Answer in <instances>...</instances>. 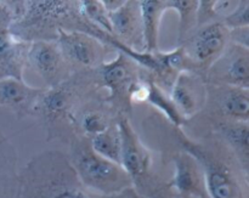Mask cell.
<instances>
[{"mask_svg":"<svg viewBox=\"0 0 249 198\" xmlns=\"http://www.w3.org/2000/svg\"><path fill=\"white\" fill-rule=\"evenodd\" d=\"M169 96L186 121L196 117L207 101V83L202 75L194 72H181L177 75Z\"/></svg>","mask_w":249,"mask_h":198,"instance_id":"cell-14","label":"cell"},{"mask_svg":"<svg viewBox=\"0 0 249 198\" xmlns=\"http://www.w3.org/2000/svg\"><path fill=\"white\" fill-rule=\"evenodd\" d=\"M101 90L96 70L74 72L60 84L44 88L33 117H36L45 129L46 140L70 144L75 138L74 116L85 102L101 96Z\"/></svg>","mask_w":249,"mask_h":198,"instance_id":"cell-3","label":"cell"},{"mask_svg":"<svg viewBox=\"0 0 249 198\" xmlns=\"http://www.w3.org/2000/svg\"><path fill=\"white\" fill-rule=\"evenodd\" d=\"M142 18L143 53L160 51V33L163 16L168 11L167 0H142L140 1Z\"/></svg>","mask_w":249,"mask_h":198,"instance_id":"cell-18","label":"cell"},{"mask_svg":"<svg viewBox=\"0 0 249 198\" xmlns=\"http://www.w3.org/2000/svg\"><path fill=\"white\" fill-rule=\"evenodd\" d=\"M224 122H249V89L207 84L206 105L186 126L198 133L191 139H198Z\"/></svg>","mask_w":249,"mask_h":198,"instance_id":"cell-6","label":"cell"},{"mask_svg":"<svg viewBox=\"0 0 249 198\" xmlns=\"http://www.w3.org/2000/svg\"><path fill=\"white\" fill-rule=\"evenodd\" d=\"M124 2V0H102V4H104L105 9L108 14L116 11L117 9L122 6V4Z\"/></svg>","mask_w":249,"mask_h":198,"instance_id":"cell-27","label":"cell"},{"mask_svg":"<svg viewBox=\"0 0 249 198\" xmlns=\"http://www.w3.org/2000/svg\"><path fill=\"white\" fill-rule=\"evenodd\" d=\"M14 22L6 1H0V80L6 78L23 79L27 54L31 43L21 41L10 32Z\"/></svg>","mask_w":249,"mask_h":198,"instance_id":"cell-11","label":"cell"},{"mask_svg":"<svg viewBox=\"0 0 249 198\" xmlns=\"http://www.w3.org/2000/svg\"><path fill=\"white\" fill-rule=\"evenodd\" d=\"M113 36L130 50L143 53L142 18L139 0H124L122 6L109 14Z\"/></svg>","mask_w":249,"mask_h":198,"instance_id":"cell-15","label":"cell"},{"mask_svg":"<svg viewBox=\"0 0 249 198\" xmlns=\"http://www.w3.org/2000/svg\"><path fill=\"white\" fill-rule=\"evenodd\" d=\"M55 41L73 72L97 70L108 61L107 56L117 53L94 36L82 32L60 31Z\"/></svg>","mask_w":249,"mask_h":198,"instance_id":"cell-9","label":"cell"},{"mask_svg":"<svg viewBox=\"0 0 249 198\" xmlns=\"http://www.w3.org/2000/svg\"><path fill=\"white\" fill-rule=\"evenodd\" d=\"M18 157L9 138L0 131V198H15L18 185Z\"/></svg>","mask_w":249,"mask_h":198,"instance_id":"cell-20","label":"cell"},{"mask_svg":"<svg viewBox=\"0 0 249 198\" xmlns=\"http://www.w3.org/2000/svg\"><path fill=\"white\" fill-rule=\"evenodd\" d=\"M71 165L79 181L87 189L104 196H116L133 189L130 178L117 163L97 155L90 139L75 136L70 144Z\"/></svg>","mask_w":249,"mask_h":198,"instance_id":"cell-5","label":"cell"},{"mask_svg":"<svg viewBox=\"0 0 249 198\" xmlns=\"http://www.w3.org/2000/svg\"><path fill=\"white\" fill-rule=\"evenodd\" d=\"M230 43V29L221 22H213L196 27L182 41L180 48L189 58L195 73L206 79V73L220 57Z\"/></svg>","mask_w":249,"mask_h":198,"instance_id":"cell-8","label":"cell"},{"mask_svg":"<svg viewBox=\"0 0 249 198\" xmlns=\"http://www.w3.org/2000/svg\"><path fill=\"white\" fill-rule=\"evenodd\" d=\"M172 134L180 150L201 164L209 198H249V170L216 134L191 139L184 129L174 126Z\"/></svg>","mask_w":249,"mask_h":198,"instance_id":"cell-1","label":"cell"},{"mask_svg":"<svg viewBox=\"0 0 249 198\" xmlns=\"http://www.w3.org/2000/svg\"><path fill=\"white\" fill-rule=\"evenodd\" d=\"M168 156L174 167L169 182L177 198H209L198 161L182 150L168 153Z\"/></svg>","mask_w":249,"mask_h":198,"instance_id":"cell-13","label":"cell"},{"mask_svg":"<svg viewBox=\"0 0 249 198\" xmlns=\"http://www.w3.org/2000/svg\"><path fill=\"white\" fill-rule=\"evenodd\" d=\"M117 126L122 141L121 165L136 195L140 198H177L169 180L156 172L152 151L142 143L130 118L118 116Z\"/></svg>","mask_w":249,"mask_h":198,"instance_id":"cell-4","label":"cell"},{"mask_svg":"<svg viewBox=\"0 0 249 198\" xmlns=\"http://www.w3.org/2000/svg\"><path fill=\"white\" fill-rule=\"evenodd\" d=\"M27 67L31 68L45 83V88L55 87L73 74L56 41H33L27 54Z\"/></svg>","mask_w":249,"mask_h":198,"instance_id":"cell-12","label":"cell"},{"mask_svg":"<svg viewBox=\"0 0 249 198\" xmlns=\"http://www.w3.org/2000/svg\"><path fill=\"white\" fill-rule=\"evenodd\" d=\"M118 114L105 102V96H97L85 102L73 119L75 136L92 139L117 123Z\"/></svg>","mask_w":249,"mask_h":198,"instance_id":"cell-17","label":"cell"},{"mask_svg":"<svg viewBox=\"0 0 249 198\" xmlns=\"http://www.w3.org/2000/svg\"><path fill=\"white\" fill-rule=\"evenodd\" d=\"M100 85L106 90L105 102L118 116L130 118L133 106L129 100L131 88L148 74L147 71L125 54L117 51L112 60L106 61L96 70Z\"/></svg>","mask_w":249,"mask_h":198,"instance_id":"cell-7","label":"cell"},{"mask_svg":"<svg viewBox=\"0 0 249 198\" xmlns=\"http://www.w3.org/2000/svg\"><path fill=\"white\" fill-rule=\"evenodd\" d=\"M230 31L249 27V0H240L238 5L221 21Z\"/></svg>","mask_w":249,"mask_h":198,"instance_id":"cell-25","label":"cell"},{"mask_svg":"<svg viewBox=\"0 0 249 198\" xmlns=\"http://www.w3.org/2000/svg\"><path fill=\"white\" fill-rule=\"evenodd\" d=\"M230 43L249 48V27L230 31Z\"/></svg>","mask_w":249,"mask_h":198,"instance_id":"cell-26","label":"cell"},{"mask_svg":"<svg viewBox=\"0 0 249 198\" xmlns=\"http://www.w3.org/2000/svg\"><path fill=\"white\" fill-rule=\"evenodd\" d=\"M79 9L83 16L92 24L113 36L109 14L105 9L102 0H80Z\"/></svg>","mask_w":249,"mask_h":198,"instance_id":"cell-24","label":"cell"},{"mask_svg":"<svg viewBox=\"0 0 249 198\" xmlns=\"http://www.w3.org/2000/svg\"><path fill=\"white\" fill-rule=\"evenodd\" d=\"M15 198H140L133 189L104 196L84 186L75 175L67 155L44 151L33 156L18 172Z\"/></svg>","mask_w":249,"mask_h":198,"instance_id":"cell-2","label":"cell"},{"mask_svg":"<svg viewBox=\"0 0 249 198\" xmlns=\"http://www.w3.org/2000/svg\"><path fill=\"white\" fill-rule=\"evenodd\" d=\"M209 85L249 89V48L229 43L206 73Z\"/></svg>","mask_w":249,"mask_h":198,"instance_id":"cell-10","label":"cell"},{"mask_svg":"<svg viewBox=\"0 0 249 198\" xmlns=\"http://www.w3.org/2000/svg\"><path fill=\"white\" fill-rule=\"evenodd\" d=\"M90 145L97 155L121 165L122 141L117 123L90 139Z\"/></svg>","mask_w":249,"mask_h":198,"instance_id":"cell-23","label":"cell"},{"mask_svg":"<svg viewBox=\"0 0 249 198\" xmlns=\"http://www.w3.org/2000/svg\"><path fill=\"white\" fill-rule=\"evenodd\" d=\"M198 2V0H167L168 10H173L179 16L178 45L196 29Z\"/></svg>","mask_w":249,"mask_h":198,"instance_id":"cell-22","label":"cell"},{"mask_svg":"<svg viewBox=\"0 0 249 198\" xmlns=\"http://www.w3.org/2000/svg\"><path fill=\"white\" fill-rule=\"evenodd\" d=\"M243 168L249 170V122H224L213 128Z\"/></svg>","mask_w":249,"mask_h":198,"instance_id":"cell-19","label":"cell"},{"mask_svg":"<svg viewBox=\"0 0 249 198\" xmlns=\"http://www.w3.org/2000/svg\"><path fill=\"white\" fill-rule=\"evenodd\" d=\"M146 104L157 109L167 119L168 123L172 124V126H174V128L182 129L186 126L187 121L181 116L179 109L177 108L174 102L170 99L169 94L160 89L157 84H155L152 79H151L150 83V94H148V99Z\"/></svg>","mask_w":249,"mask_h":198,"instance_id":"cell-21","label":"cell"},{"mask_svg":"<svg viewBox=\"0 0 249 198\" xmlns=\"http://www.w3.org/2000/svg\"><path fill=\"white\" fill-rule=\"evenodd\" d=\"M44 88L32 87L23 79L6 78L0 80V107L9 109L17 119L33 117Z\"/></svg>","mask_w":249,"mask_h":198,"instance_id":"cell-16","label":"cell"}]
</instances>
